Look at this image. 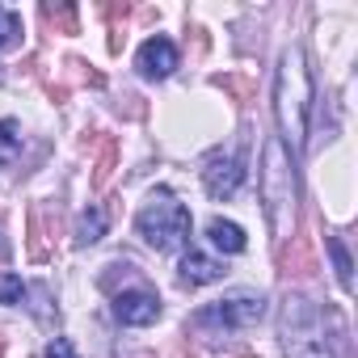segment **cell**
I'll use <instances>...</instances> for the list:
<instances>
[{"label":"cell","instance_id":"21","mask_svg":"<svg viewBox=\"0 0 358 358\" xmlns=\"http://www.w3.org/2000/svg\"><path fill=\"white\" fill-rule=\"evenodd\" d=\"M26 295V282L17 274H0V303H17Z\"/></svg>","mask_w":358,"mask_h":358},{"label":"cell","instance_id":"2","mask_svg":"<svg viewBox=\"0 0 358 358\" xmlns=\"http://www.w3.org/2000/svg\"><path fill=\"white\" fill-rule=\"evenodd\" d=\"M262 207H266V224L274 232V241L295 236V169H291V152L282 148V139H266L262 148Z\"/></svg>","mask_w":358,"mask_h":358},{"label":"cell","instance_id":"26","mask_svg":"<svg viewBox=\"0 0 358 358\" xmlns=\"http://www.w3.org/2000/svg\"><path fill=\"white\" fill-rule=\"evenodd\" d=\"M139 358H152V354H139Z\"/></svg>","mask_w":358,"mask_h":358},{"label":"cell","instance_id":"25","mask_svg":"<svg viewBox=\"0 0 358 358\" xmlns=\"http://www.w3.org/2000/svg\"><path fill=\"white\" fill-rule=\"evenodd\" d=\"M9 262V245H5V236H0V266Z\"/></svg>","mask_w":358,"mask_h":358},{"label":"cell","instance_id":"10","mask_svg":"<svg viewBox=\"0 0 358 358\" xmlns=\"http://www.w3.org/2000/svg\"><path fill=\"white\" fill-rule=\"evenodd\" d=\"M228 270H224V262H215V257H207V253H199V249H190L186 257H182V282L186 287H207V282H220Z\"/></svg>","mask_w":358,"mask_h":358},{"label":"cell","instance_id":"6","mask_svg":"<svg viewBox=\"0 0 358 358\" xmlns=\"http://www.w3.org/2000/svg\"><path fill=\"white\" fill-rule=\"evenodd\" d=\"M114 316H118L122 324H135V329H143V324L160 320V299H156L148 287L118 291V295H114Z\"/></svg>","mask_w":358,"mask_h":358},{"label":"cell","instance_id":"8","mask_svg":"<svg viewBox=\"0 0 358 358\" xmlns=\"http://www.w3.org/2000/svg\"><path fill=\"white\" fill-rule=\"evenodd\" d=\"M139 72L148 76V80H164L173 68H177V47L169 43V38H148L143 47H139Z\"/></svg>","mask_w":358,"mask_h":358},{"label":"cell","instance_id":"27","mask_svg":"<svg viewBox=\"0 0 358 358\" xmlns=\"http://www.w3.org/2000/svg\"><path fill=\"white\" fill-rule=\"evenodd\" d=\"M241 358H253V354H241Z\"/></svg>","mask_w":358,"mask_h":358},{"label":"cell","instance_id":"19","mask_svg":"<svg viewBox=\"0 0 358 358\" xmlns=\"http://www.w3.org/2000/svg\"><path fill=\"white\" fill-rule=\"evenodd\" d=\"M30 262H47V245H43V207H30Z\"/></svg>","mask_w":358,"mask_h":358},{"label":"cell","instance_id":"16","mask_svg":"<svg viewBox=\"0 0 358 358\" xmlns=\"http://www.w3.org/2000/svg\"><path fill=\"white\" fill-rule=\"evenodd\" d=\"M215 85H220V89H228V93H232V97H236L241 106H245V101H253V93H257V85H253L249 76H241V72H228V76H215Z\"/></svg>","mask_w":358,"mask_h":358},{"label":"cell","instance_id":"18","mask_svg":"<svg viewBox=\"0 0 358 358\" xmlns=\"http://www.w3.org/2000/svg\"><path fill=\"white\" fill-rule=\"evenodd\" d=\"M43 17H47L51 26H59L64 34H80V26H76V9H72V5H43Z\"/></svg>","mask_w":358,"mask_h":358},{"label":"cell","instance_id":"12","mask_svg":"<svg viewBox=\"0 0 358 358\" xmlns=\"http://www.w3.org/2000/svg\"><path fill=\"white\" fill-rule=\"evenodd\" d=\"M101 236H106V211H97V207L80 211V220H76V245H97Z\"/></svg>","mask_w":358,"mask_h":358},{"label":"cell","instance_id":"3","mask_svg":"<svg viewBox=\"0 0 358 358\" xmlns=\"http://www.w3.org/2000/svg\"><path fill=\"white\" fill-rule=\"evenodd\" d=\"M278 324H282L287 358H333L329 337H324V316L308 295H287Z\"/></svg>","mask_w":358,"mask_h":358},{"label":"cell","instance_id":"20","mask_svg":"<svg viewBox=\"0 0 358 358\" xmlns=\"http://www.w3.org/2000/svg\"><path fill=\"white\" fill-rule=\"evenodd\" d=\"M17 34H22V17L13 9H0V47L17 43Z\"/></svg>","mask_w":358,"mask_h":358},{"label":"cell","instance_id":"5","mask_svg":"<svg viewBox=\"0 0 358 358\" xmlns=\"http://www.w3.org/2000/svg\"><path fill=\"white\" fill-rule=\"evenodd\" d=\"M262 316H266V299L253 295V291H236V295H228V299H215V303L199 308V312L190 316V329L203 333L207 341H220L224 333L249 329V324H257Z\"/></svg>","mask_w":358,"mask_h":358},{"label":"cell","instance_id":"24","mask_svg":"<svg viewBox=\"0 0 358 358\" xmlns=\"http://www.w3.org/2000/svg\"><path fill=\"white\" fill-rule=\"evenodd\" d=\"M118 110H122L127 118H139V114H143V106H139V97H122V106H118Z\"/></svg>","mask_w":358,"mask_h":358},{"label":"cell","instance_id":"17","mask_svg":"<svg viewBox=\"0 0 358 358\" xmlns=\"http://www.w3.org/2000/svg\"><path fill=\"white\" fill-rule=\"evenodd\" d=\"M26 295L34 299L30 308H34V316L43 320V324H55V308H51V287L47 282H34V287H26Z\"/></svg>","mask_w":358,"mask_h":358},{"label":"cell","instance_id":"9","mask_svg":"<svg viewBox=\"0 0 358 358\" xmlns=\"http://www.w3.org/2000/svg\"><path fill=\"white\" fill-rule=\"evenodd\" d=\"M278 270L287 278H308L316 274V253L308 236H291V245H278Z\"/></svg>","mask_w":358,"mask_h":358},{"label":"cell","instance_id":"22","mask_svg":"<svg viewBox=\"0 0 358 358\" xmlns=\"http://www.w3.org/2000/svg\"><path fill=\"white\" fill-rule=\"evenodd\" d=\"M47 358H76V350H72L68 337H55V341L47 345Z\"/></svg>","mask_w":358,"mask_h":358},{"label":"cell","instance_id":"13","mask_svg":"<svg viewBox=\"0 0 358 358\" xmlns=\"http://www.w3.org/2000/svg\"><path fill=\"white\" fill-rule=\"evenodd\" d=\"M324 245H329V257H333V270H337V282H341V291H354V266H350V253H345L341 236H329Z\"/></svg>","mask_w":358,"mask_h":358},{"label":"cell","instance_id":"7","mask_svg":"<svg viewBox=\"0 0 358 358\" xmlns=\"http://www.w3.org/2000/svg\"><path fill=\"white\" fill-rule=\"evenodd\" d=\"M245 182V164L236 156H211L207 169H203V186L211 199H232Z\"/></svg>","mask_w":358,"mask_h":358},{"label":"cell","instance_id":"15","mask_svg":"<svg viewBox=\"0 0 358 358\" xmlns=\"http://www.w3.org/2000/svg\"><path fill=\"white\" fill-rule=\"evenodd\" d=\"M22 152V131L13 118H0V164H9Z\"/></svg>","mask_w":358,"mask_h":358},{"label":"cell","instance_id":"1","mask_svg":"<svg viewBox=\"0 0 358 358\" xmlns=\"http://www.w3.org/2000/svg\"><path fill=\"white\" fill-rule=\"evenodd\" d=\"M308 110H312V85H308V68H303V51L291 47L278 59V85H274V114H278V131H282V148L303 152L308 139Z\"/></svg>","mask_w":358,"mask_h":358},{"label":"cell","instance_id":"4","mask_svg":"<svg viewBox=\"0 0 358 358\" xmlns=\"http://www.w3.org/2000/svg\"><path fill=\"white\" fill-rule=\"evenodd\" d=\"M135 228H139V236H143L156 253H173L177 245H186V236H190V211H186V203H177V194L156 190V194L139 207Z\"/></svg>","mask_w":358,"mask_h":358},{"label":"cell","instance_id":"11","mask_svg":"<svg viewBox=\"0 0 358 358\" xmlns=\"http://www.w3.org/2000/svg\"><path fill=\"white\" fill-rule=\"evenodd\" d=\"M207 236H211V245L215 249H224V253H245V232H241V224H228V220H211L207 224Z\"/></svg>","mask_w":358,"mask_h":358},{"label":"cell","instance_id":"23","mask_svg":"<svg viewBox=\"0 0 358 358\" xmlns=\"http://www.w3.org/2000/svg\"><path fill=\"white\" fill-rule=\"evenodd\" d=\"M101 13H106V17L114 22V30H118V22H127V13H131V5H106Z\"/></svg>","mask_w":358,"mask_h":358},{"label":"cell","instance_id":"14","mask_svg":"<svg viewBox=\"0 0 358 358\" xmlns=\"http://www.w3.org/2000/svg\"><path fill=\"white\" fill-rule=\"evenodd\" d=\"M114 164H118V143L114 139H101V152H97V164H93V190H101L110 182Z\"/></svg>","mask_w":358,"mask_h":358}]
</instances>
